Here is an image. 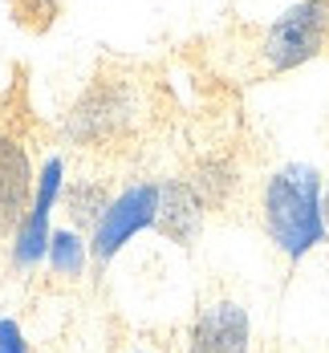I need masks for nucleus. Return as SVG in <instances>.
I'll return each mask as SVG.
<instances>
[{"instance_id": "1", "label": "nucleus", "mask_w": 329, "mask_h": 353, "mask_svg": "<svg viewBox=\"0 0 329 353\" xmlns=\"http://www.w3.org/2000/svg\"><path fill=\"white\" fill-rule=\"evenodd\" d=\"M260 219L268 240L289 260H301L305 252L326 240V212H321V175L313 167H281L264 179L260 191Z\"/></svg>"}, {"instance_id": "2", "label": "nucleus", "mask_w": 329, "mask_h": 353, "mask_svg": "<svg viewBox=\"0 0 329 353\" xmlns=\"http://www.w3.org/2000/svg\"><path fill=\"white\" fill-rule=\"evenodd\" d=\"M143 118V94L122 81V77H102L94 81L61 122V134L73 146H110L126 139Z\"/></svg>"}, {"instance_id": "3", "label": "nucleus", "mask_w": 329, "mask_h": 353, "mask_svg": "<svg viewBox=\"0 0 329 353\" xmlns=\"http://www.w3.org/2000/svg\"><path fill=\"white\" fill-rule=\"evenodd\" d=\"M329 45V0H301L289 12H281L260 41V57L272 73L297 70L326 53Z\"/></svg>"}, {"instance_id": "4", "label": "nucleus", "mask_w": 329, "mask_h": 353, "mask_svg": "<svg viewBox=\"0 0 329 353\" xmlns=\"http://www.w3.org/2000/svg\"><path fill=\"white\" fill-rule=\"evenodd\" d=\"M248 345H252V321L244 301L228 292L203 296L191 321L187 353H248Z\"/></svg>"}, {"instance_id": "5", "label": "nucleus", "mask_w": 329, "mask_h": 353, "mask_svg": "<svg viewBox=\"0 0 329 353\" xmlns=\"http://www.w3.org/2000/svg\"><path fill=\"white\" fill-rule=\"evenodd\" d=\"M154 212H159V183H134L126 187L118 199H110L102 223L94 228V260L106 264L110 256H118L122 244L143 232V228H154Z\"/></svg>"}, {"instance_id": "6", "label": "nucleus", "mask_w": 329, "mask_h": 353, "mask_svg": "<svg viewBox=\"0 0 329 353\" xmlns=\"http://www.w3.org/2000/svg\"><path fill=\"white\" fill-rule=\"evenodd\" d=\"M33 203V171L25 146L8 134H0V236L21 228Z\"/></svg>"}, {"instance_id": "7", "label": "nucleus", "mask_w": 329, "mask_h": 353, "mask_svg": "<svg viewBox=\"0 0 329 353\" xmlns=\"http://www.w3.org/2000/svg\"><path fill=\"white\" fill-rule=\"evenodd\" d=\"M61 191V159H49L45 163V175H41V187H37L33 203H29V215L21 219V232H17V264L29 268L45 256V240H49V215H53V199Z\"/></svg>"}, {"instance_id": "8", "label": "nucleus", "mask_w": 329, "mask_h": 353, "mask_svg": "<svg viewBox=\"0 0 329 353\" xmlns=\"http://www.w3.org/2000/svg\"><path fill=\"white\" fill-rule=\"evenodd\" d=\"M154 228L175 240V244L191 248L199 228H203V203L191 191L187 179H163L159 183V212H154Z\"/></svg>"}, {"instance_id": "9", "label": "nucleus", "mask_w": 329, "mask_h": 353, "mask_svg": "<svg viewBox=\"0 0 329 353\" xmlns=\"http://www.w3.org/2000/svg\"><path fill=\"white\" fill-rule=\"evenodd\" d=\"M187 183H191V191L199 195L203 212H216V208H223V203L236 195L240 175H236V167H232L228 159H199L195 171L187 175Z\"/></svg>"}, {"instance_id": "10", "label": "nucleus", "mask_w": 329, "mask_h": 353, "mask_svg": "<svg viewBox=\"0 0 329 353\" xmlns=\"http://www.w3.org/2000/svg\"><path fill=\"white\" fill-rule=\"evenodd\" d=\"M110 208V195L102 183H77L70 191V219L77 228H86L90 236H94V228L102 223V215Z\"/></svg>"}, {"instance_id": "11", "label": "nucleus", "mask_w": 329, "mask_h": 353, "mask_svg": "<svg viewBox=\"0 0 329 353\" xmlns=\"http://www.w3.org/2000/svg\"><path fill=\"white\" fill-rule=\"evenodd\" d=\"M49 264H53L61 276H81V264H86L81 236H73V232H53V236H49Z\"/></svg>"}, {"instance_id": "12", "label": "nucleus", "mask_w": 329, "mask_h": 353, "mask_svg": "<svg viewBox=\"0 0 329 353\" xmlns=\"http://www.w3.org/2000/svg\"><path fill=\"white\" fill-rule=\"evenodd\" d=\"M0 353H25L21 329H17L12 321H0Z\"/></svg>"}, {"instance_id": "13", "label": "nucleus", "mask_w": 329, "mask_h": 353, "mask_svg": "<svg viewBox=\"0 0 329 353\" xmlns=\"http://www.w3.org/2000/svg\"><path fill=\"white\" fill-rule=\"evenodd\" d=\"M321 212H326V228H329V179H326V187H321Z\"/></svg>"}, {"instance_id": "14", "label": "nucleus", "mask_w": 329, "mask_h": 353, "mask_svg": "<svg viewBox=\"0 0 329 353\" xmlns=\"http://www.w3.org/2000/svg\"><path fill=\"white\" fill-rule=\"evenodd\" d=\"M130 353H159V350H130Z\"/></svg>"}]
</instances>
